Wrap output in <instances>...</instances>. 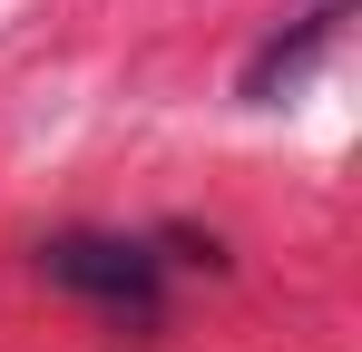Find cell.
Here are the masks:
<instances>
[{"mask_svg":"<svg viewBox=\"0 0 362 352\" xmlns=\"http://www.w3.org/2000/svg\"><path fill=\"white\" fill-rule=\"evenodd\" d=\"M40 284L78 293V303H98L108 323L127 333H157L167 323V254L157 245H137V235H98V225H69V235H40Z\"/></svg>","mask_w":362,"mask_h":352,"instance_id":"cell-1","label":"cell"},{"mask_svg":"<svg viewBox=\"0 0 362 352\" xmlns=\"http://www.w3.org/2000/svg\"><path fill=\"white\" fill-rule=\"evenodd\" d=\"M343 20H353V10H343V0H323V10H303L294 30H274L264 49L245 59V98H255V108H274L284 88H303V78L323 69V49L343 40Z\"/></svg>","mask_w":362,"mask_h":352,"instance_id":"cell-2","label":"cell"}]
</instances>
